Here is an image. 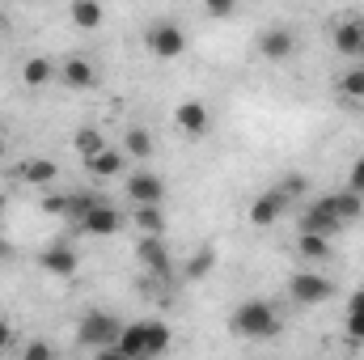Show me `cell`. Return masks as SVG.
Masks as SVG:
<instances>
[{
  "instance_id": "19",
  "label": "cell",
  "mask_w": 364,
  "mask_h": 360,
  "mask_svg": "<svg viewBox=\"0 0 364 360\" xmlns=\"http://www.w3.org/2000/svg\"><path fill=\"white\" fill-rule=\"evenodd\" d=\"M326 199H331V208H335V216H339L343 225H356L364 216V199L352 195V191H335V195H326Z\"/></svg>"
},
{
  "instance_id": "35",
  "label": "cell",
  "mask_w": 364,
  "mask_h": 360,
  "mask_svg": "<svg viewBox=\"0 0 364 360\" xmlns=\"http://www.w3.org/2000/svg\"><path fill=\"white\" fill-rule=\"evenodd\" d=\"M0 216H4V195H0Z\"/></svg>"
},
{
  "instance_id": "5",
  "label": "cell",
  "mask_w": 364,
  "mask_h": 360,
  "mask_svg": "<svg viewBox=\"0 0 364 360\" xmlns=\"http://www.w3.org/2000/svg\"><path fill=\"white\" fill-rule=\"evenodd\" d=\"M127 203L132 208H161L166 203V182L157 170H132L127 174Z\"/></svg>"
},
{
  "instance_id": "27",
  "label": "cell",
  "mask_w": 364,
  "mask_h": 360,
  "mask_svg": "<svg viewBox=\"0 0 364 360\" xmlns=\"http://www.w3.org/2000/svg\"><path fill=\"white\" fill-rule=\"evenodd\" d=\"M339 93H343L348 102H360L364 97V64H352V68L339 77Z\"/></svg>"
},
{
  "instance_id": "31",
  "label": "cell",
  "mask_w": 364,
  "mask_h": 360,
  "mask_svg": "<svg viewBox=\"0 0 364 360\" xmlns=\"http://www.w3.org/2000/svg\"><path fill=\"white\" fill-rule=\"evenodd\" d=\"M43 212H51V216H68V195H43Z\"/></svg>"
},
{
  "instance_id": "3",
  "label": "cell",
  "mask_w": 364,
  "mask_h": 360,
  "mask_svg": "<svg viewBox=\"0 0 364 360\" xmlns=\"http://www.w3.org/2000/svg\"><path fill=\"white\" fill-rule=\"evenodd\" d=\"M123 327H127L123 318H114V314H106V309H90V314L77 322V339H81V348H93V352L119 348Z\"/></svg>"
},
{
  "instance_id": "21",
  "label": "cell",
  "mask_w": 364,
  "mask_h": 360,
  "mask_svg": "<svg viewBox=\"0 0 364 360\" xmlns=\"http://www.w3.org/2000/svg\"><path fill=\"white\" fill-rule=\"evenodd\" d=\"M132 221H136L140 238H161V233H166V216H161V208H132Z\"/></svg>"
},
{
  "instance_id": "8",
  "label": "cell",
  "mask_w": 364,
  "mask_h": 360,
  "mask_svg": "<svg viewBox=\"0 0 364 360\" xmlns=\"http://www.w3.org/2000/svg\"><path fill=\"white\" fill-rule=\"evenodd\" d=\"M288 203H292V199H288V195H284L279 186L263 191V195H259V199L250 203V225H255V229H272L275 221H279V216L288 212Z\"/></svg>"
},
{
  "instance_id": "32",
  "label": "cell",
  "mask_w": 364,
  "mask_h": 360,
  "mask_svg": "<svg viewBox=\"0 0 364 360\" xmlns=\"http://www.w3.org/2000/svg\"><path fill=\"white\" fill-rule=\"evenodd\" d=\"M203 13H208V17H233V4H229V0H208Z\"/></svg>"
},
{
  "instance_id": "2",
  "label": "cell",
  "mask_w": 364,
  "mask_h": 360,
  "mask_svg": "<svg viewBox=\"0 0 364 360\" xmlns=\"http://www.w3.org/2000/svg\"><path fill=\"white\" fill-rule=\"evenodd\" d=\"M229 327H233V335H237V339L267 344V339H275V335L284 331V318L275 314L272 301H263V297H250V301H242V305L233 309Z\"/></svg>"
},
{
  "instance_id": "10",
  "label": "cell",
  "mask_w": 364,
  "mask_h": 360,
  "mask_svg": "<svg viewBox=\"0 0 364 360\" xmlns=\"http://www.w3.org/2000/svg\"><path fill=\"white\" fill-rule=\"evenodd\" d=\"M259 51H263V60L284 64V60H292V51H296V34H292L288 26H267V30L259 34Z\"/></svg>"
},
{
  "instance_id": "24",
  "label": "cell",
  "mask_w": 364,
  "mask_h": 360,
  "mask_svg": "<svg viewBox=\"0 0 364 360\" xmlns=\"http://www.w3.org/2000/svg\"><path fill=\"white\" fill-rule=\"evenodd\" d=\"M296 250H301V259H309V263H326V259H331V242H326V238L301 233V238H296Z\"/></svg>"
},
{
  "instance_id": "33",
  "label": "cell",
  "mask_w": 364,
  "mask_h": 360,
  "mask_svg": "<svg viewBox=\"0 0 364 360\" xmlns=\"http://www.w3.org/2000/svg\"><path fill=\"white\" fill-rule=\"evenodd\" d=\"M9 348H13V327L0 318V352H9Z\"/></svg>"
},
{
  "instance_id": "26",
  "label": "cell",
  "mask_w": 364,
  "mask_h": 360,
  "mask_svg": "<svg viewBox=\"0 0 364 360\" xmlns=\"http://www.w3.org/2000/svg\"><path fill=\"white\" fill-rule=\"evenodd\" d=\"M212 268H216V250H212V246H203L199 255H191V259L182 263V275H186V280H203Z\"/></svg>"
},
{
  "instance_id": "28",
  "label": "cell",
  "mask_w": 364,
  "mask_h": 360,
  "mask_svg": "<svg viewBox=\"0 0 364 360\" xmlns=\"http://www.w3.org/2000/svg\"><path fill=\"white\" fill-rule=\"evenodd\" d=\"M102 203V195H93V191H81V195H68V216L73 221H81V216H90L93 208Z\"/></svg>"
},
{
  "instance_id": "20",
  "label": "cell",
  "mask_w": 364,
  "mask_h": 360,
  "mask_svg": "<svg viewBox=\"0 0 364 360\" xmlns=\"http://www.w3.org/2000/svg\"><path fill=\"white\" fill-rule=\"evenodd\" d=\"M123 153H132L136 162H144V166H149V157L157 153V144H153V136H149L144 127H132V132L123 136Z\"/></svg>"
},
{
  "instance_id": "34",
  "label": "cell",
  "mask_w": 364,
  "mask_h": 360,
  "mask_svg": "<svg viewBox=\"0 0 364 360\" xmlns=\"http://www.w3.org/2000/svg\"><path fill=\"white\" fill-rule=\"evenodd\" d=\"M93 360H127L119 348H102V352H93Z\"/></svg>"
},
{
  "instance_id": "11",
  "label": "cell",
  "mask_w": 364,
  "mask_h": 360,
  "mask_svg": "<svg viewBox=\"0 0 364 360\" xmlns=\"http://www.w3.org/2000/svg\"><path fill=\"white\" fill-rule=\"evenodd\" d=\"M136 259H140V268L149 271V275H157V280H166V275L174 271V259H170V250H166L161 238H140Z\"/></svg>"
},
{
  "instance_id": "14",
  "label": "cell",
  "mask_w": 364,
  "mask_h": 360,
  "mask_svg": "<svg viewBox=\"0 0 364 360\" xmlns=\"http://www.w3.org/2000/svg\"><path fill=\"white\" fill-rule=\"evenodd\" d=\"M60 81L68 90H93L97 85V68H93V60H85V55H68L60 64Z\"/></svg>"
},
{
  "instance_id": "9",
  "label": "cell",
  "mask_w": 364,
  "mask_h": 360,
  "mask_svg": "<svg viewBox=\"0 0 364 360\" xmlns=\"http://www.w3.org/2000/svg\"><path fill=\"white\" fill-rule=\"evenodd\" d=\"M77 225H81V233H90V238H114V233L123 229V212H119L114 203H106V199H102L90 216H81Z\"/></svg>"
},
{
  "instance_id": "18",
  "label": "cell",
  "mask_w": 364,
  "mask_h": 360,
  "mask_svg": "<svg viewBox=\"0 0 364 360\" xmlns=\"http://www.w3.org/2000/svg\"><path fill=\"white\" fill-rule=\"evenodd\" d=\"M55 174H60V166H55V162H47V157H30V162H21V166H17V179L30 182V186H47Z\"/></svg>"
},
{
  "instance_id": "1",
  "label": "cell",
  "mask_w": 364,
  "mask_h": 360,
  "mask_svg": "<svg viewBox=\"0 0 364 360\" xmlns=\"http://www.w3.org/2000/svg\"><path fill=\"white\" fill-rule=\"evenodd\" d=\"M170 344H174L170 322H161V318H140V322H127V327H123L119 352L127 360H157V356H166Z\"/></svg>"
},
{
  "instance_id": "29",
  "label": "cell",
  "mask_w": 364,
  "mask_h": 360,
  "mask_svg": "<svg viewBox=\"0 0 364 360\" xmlns=\"http://www.w3.org/2000/svg\"><path fill=\"white\" fill-rule=\"evenodd\" d=\"M21 360H55V348H51L47 339H30V344L21 348Z\"/></svg>"
},
{
  "instance_id": "12",
  "label": "cell",
  "mask_w": 364,
  "mask_h": 360,
  "mask_svg": "<svg viewBox=\"0 0 364 360\" xmlns=\"http://www.w3.org/2000/svg\"><path fill=\"white\" fill-rule=\"evenodd\" d=\"M174 123H178V132H182V136L199 140V136L208 132L212 115H208V106H203L199 97H186V102H178V110H174Z\"/></svg>"
},
{
  "instance_id": "25",
  "label": "cell",
  "mask_w": 364,
  "mask_h": 360,
  "mask_svg": "<svg viewBox=\"0 0 364 360\" xmlns=\"http://www.w3.org/2000/svg\"><path fill=\"white\" fill-rule=\"evenodd\" d=\"M68 17H73L81 30H93V26H102L106 13H102V4H93V0H77V4L68 9Z\"/></svg>"
},
{
  "instance_id": "4",
  "label": "cell",
  "mask_w": 364,
  "mask_h": 360,
  "mask_svg": "<svg viewBox=\"0 0 364 360\" xmlns=\"http://www.w3.org/2000/svg\"><path fill=\"white\" fill-rule=\"evenodd\" d=\"M331 297H335V280L322 275L318 268L296 271V275L288 280V301H292V305H326Z\"/></svg>"
},
{
  "instance_id": "15",
  "label": "cell",
  "mask_w": 364,
  "mask_h": 360,
  "mask_svg": "<svg viewBox=\"0 0 364 360\" xmlns=\"http://www.w3.org/2000/svg\"><path fill=\"white\" fill-rule=\"evenodd\" d=\"M335 51L339 55H364V17H343L335 26Z\"/></svg>"
},
{
  "instance_id": "6",
  "label": "cell",
  "mask_w": 364,
  "mask_h": 360,
  "mask_svg": "<svg viewBox=\"0 0 364 360\" xmlns=\"http://www.w3.org/2000/svg\"><path fill=\"white\" fill-rule=\"evenodd\" d=\"M339 229H343V221L335 216V208H331V199H326V195H322V199H314V203L301 212V233H309V238H326V242H331Z\"/></svg>"
},
{
  "instance_id": "22",
  "label": "cell",
  "mask_w": 364,
  "mask_h": 360,
  "mask_svg": "<svg viewBox=\"0 0 364 360\" xmlns=\"http://www.w3.org/2000/svg\"><path fill=\"white\" fill-rule=\"evenodd\" d=\"M73 149L81 153V162H93V157L106 149V136H102L97 127H77V136H73Z\"/></svg>"
},
{
  "instance_id": "30",
  "label": "cell",
  "mask_w": 364,
  "mask_h": 360,
  "mask_svg": "<svg viewBox=\"0 0 364 360\" xmlns=\"http://www.w3.org/2000/svg\"><path fill=\"white\" fill-rule=\"evenodd\" d=\"M343 191H352V195L364 199V153L352 162V174H348V186H343Z\"/></svg>"
},
{
  "instance_id": "7",
  "label": "cell",
  "mask_w": 364,
  "mask_h": 360,
  "mask_svg": "<svg viewBox=\"0 0 364 360\" xmlns=\"http://www.w3.org/2000/svg\"><path fill=\"white\" fill-rule=\"evenodd\" d=\"M144 47L157 60H178L182 51H186V34H182V26H174V21H157V26H149Z\"/></svg>"
},
{
  "instance_id": "13",
  "label": "cell",
  "mask_w": 364,
  "mask_h": 360,
  "mask_svg": "<svg viewBox=\"0 0 364 360\" xmlns=\"http://www.w3.org/2000/svg\"><path fill=\"white\" fill-rule=\"evenodd\" d=\"M38 268L47 271V275H55V280H68V275H77V268H81V255L73 246H47L38 255Z\"/></svg>"
},
{
  "instance_id": "16",
  "label": "cell",
  "mask_w": 364,
  "mask_h": 360,
  "mask_svg": "<svg viewBox=\"0 0 364 360\" xmlns=\"http://www.w3.org/2000/svg\"><path fill=\"white\" fill-rule=\"evenodd\" d=\"M55 77H60V64H55V60H47V55H30V60L21 64V81H26L30 90L47 85V81H55Z\"/></svg>"
},
{
  "instance_id": "17",
  "label": "cell",
  "mask_w": 364,
  "mask_h": 360,
  "mask_svg": "<svg viewBox=\"0 0 364 360\" xmlns=\"http://www.w3.org/2000/svg\"><path fill=\"white\" fill-rule=\"evenodd\" d=\"M85 166H90V174H97V179H119V174L127 170V153L106 144V149H102L93 162H85Z\"/></svg>"
},
{
  "instance_id": "23",
  "label": "cell",
  "mask_w": 364,
  "mask_h": 360,
  "mask_svg": "<svg viewBox=\"0 0 364 360\" xmlns=\"http://www.w3.org/2000/svg\"><path fill=\"white\" fill-rule=\"evenodd\" d=\"M348 339L364 344V288H356L352 301H348Z\"/></svg>"
}]
</instances>
